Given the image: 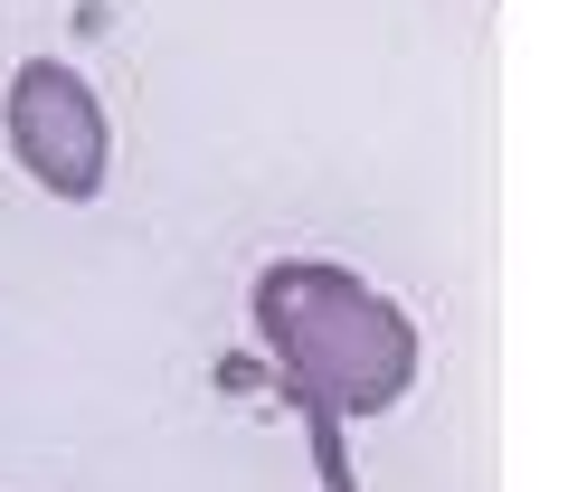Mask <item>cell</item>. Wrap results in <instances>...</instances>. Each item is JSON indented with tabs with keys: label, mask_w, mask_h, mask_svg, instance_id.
<instances>
[{
	"label": "cell",
	"mask_w": 568,
	"mask_h": 492,
	"mask_svg": "<svg viewBox=\"0 0 568 492\" xmlns=\"http://www.w3.org/2000/svg\"><path fill=\"white\" fill-rule=\"evenodd\" d=\"M0 123H10V152H20V171L48 189V199H95L104 171H114L104 95L77 76V66H58V58H29L20 76H10Z\"/></svg>",
	"instance_id": "7a4b0ae2"
},
{
	"label": "cell",
	"mask_w": 568,
	"mask_h": 492,
	"mask_svg": "<svg viewBox=\"0 0 568 492\" xmlns=\"http://www.w3.org/2000/svg\"><path fill=\"white\" fill-rule=\"evenodd\" d=\"M256 341L275 360L284 398L313 417V445H323L332 492L342 483V427L351 417H388L407 389H417V322L407 304H388L379 285H361L351 266H323V256H275L256 275Z\"/></svg>",
	"instance_id": "6da1fadb"
}]
</instances>
